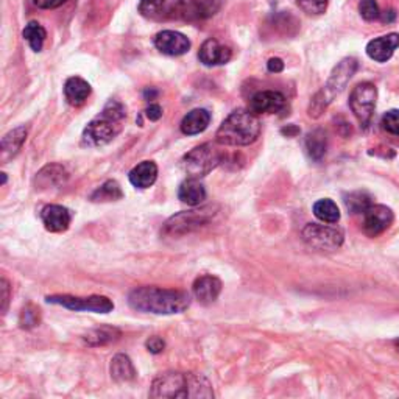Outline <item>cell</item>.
<instances>
[{
	"label": "cell",
	"mask_w": 399,
	"mask_h": 399,
	"mask_svg": "<svg viewBox=\"0 0 399 399\" xmlns=\"http://www.w3.org/2000/svg\"><path fill=\"white\" fill-rule=\"evenodd\" d=\"M128 304L137 312L155 315L183 314L190 306V295L184 290L144 285L130 292Z\"/></svg>",
	"instance_id": "obj_1"
},
{
	"label": "cell",
	"mask_w": 399,
	"mask_h": 399,
	"mask_svg": "<svg viewBox=\"0 0 399 399\" xmlns=\"http://www.w3.org/2000/svg\"><path fill=\"white\" fill-rule=\"evenodd\" d=\"M151 398H211L214 396L208 379L198 375L164 373L151 384Z\"/></svg>",
	"instance_id": "obj_2"
},
{
	"label": "cell",
	"mask_w": 399,
	"mask_h": 399,
	"mask_svg": "<svg viewBox=\"0 0 399 399\" xmlns=\"http://www.w3.org/2000/svg\"><path fill=\"white\" fill-rule=\"evenodd\" d=\"M261 135V122L251 111L237 110L225 119L217 130L216 141L226 147H245L257 141Z\"/></svg>",
	"instance_id": "obj_3"
},
{
	"label": "cell",
	"mask_w": 399,
	"mask_h": 399,
	"mask_svg": "<svg viewBox=\"0 0 399 399\" xmlns=\"http://www.w3.org/2000/svg\"><path fill=\"white\" fill-rule=\"evenodd\" d=\"M126 117L123 106L110 100L102 111V114L91 121L83 131V142L89 147H100L111 142L122 130V122Z\"/></svg>",
	"instance_id": "obj_4"
},
{
	"label": "cell",
	"mask_w": 399,
	"mask_h": 399,
	"mask_svg": "<svg viewBox=\"0 0 399 399\" xmlns=\"http://www.w3.org/2000/svg\"><path fill=\"white\" fill-rule=\"evenodd\" d=\"M359 63L354 58H345L338 63L334 70L331 72V77L326 84L322 88V91H318L315 97L312 98L310 106H309V116L312 119H318L326 108L334 102V98L338 97L343 92V89L347 88V84L349 83V80L354 77L357 72Z\"/></svg>",
	"instance_id": "obj_5"
},
{
	"label": "cell",
	"mask_w": 399,
	"mask_h": 399,
	"mask_svg": "<svg viewBox=\"0 0 399 399\" xmlns=\"http://www.w3.org/2000/svg\"><path fill=\"white\" fill-rule=\"evenodd\" d=\"M216 206H203L200 209L183 211L179 214L170 217L164 223L163 234L164 236H184L189 232L202 228L203 225L208 223L212 217L216 216Z\"/></svg>",
	"instance_id": "obj_6"
},
{
	"label": "cell",
	"mask_w": 399,
	"mask_h": 399,
	"mask_svg": "<svg viewBox=\"0 0 399 399\" xmlns=\"http://www.w3.org/2000/svg\"><path fill=\"white\" fill-rule=\"evenodd\" d=\"M222 161V155L212 144L198 145L183 158V169L189 178H203Z\"/></svg>",
	"instance_id": "obj_7"
},
{
	"label": "cell",
	"mask_w": 399,
	"mask_h": 399,
	"mask_svg": "<svg viewBox=\"0 0 399 399\" xmlns=\"http://www.w3.org/2000/svg\"><path fill=\"white\" fill-rule=\"evenodd\" d=\"M49 304L63 306L66 309L75 312H92V314H110L114 310V303L108 296H72V295H49L45 296Z\"/></svg>",
	"instance_id": "obj_8"
},
{
	"label": "cell",
	"mask_w": 399,
	"mask_h": 399,
	"mask_svg": "<svg viewBox=\"0 0 399 399\" xmlns=\"http://www.w3.org/2000/svg\"><path fill=\"white\" fill-rule=\"evenodd\" d=\"M376 98H377V89L373 83H361L352 89L349 96V106L351 111L354 112L356 119L363 128L371 123L373 119V112L376 108Z\"/></svg>",
	"instance_id": "obj_9"
},
{
	"label": "cell",
	"mask_w": 399,
	"mask_h": 399,
	"mask_svg": "<svg viewBox=\"0 0 399 399\" xmlns=\"http://www.w3.org/2000/svg\"><path fill=\"white\" fill-rule=\"evenodd\" d=\"M303 239L312 248L320 251H334L342 247L343 232L328 225L309 223L304 226Z\"/></svg>",
	"instance_id": "obj_10"
},
{
	"label": "cell",
	"mask_w": 399,
	"mask_h": 399,
	"mask_svg": "<svg viewBox=\"0 0 399 399\" xmlns=\"http://www.w3.org/2000/svg\"><path fill=\"white\" fill-rule=\"evenodd\" d=\"M220 10V0H178L174 16L195 22L214 16Z\"/></svg>",
	"instance_id": "obj_11"
},
{
	"label": "cell",
	"mask_w": 399,
	"mask_h": 399,
	"mask_svg": "<svg viewBox=\"0 0 399 399\" xmlns=\"http://www.w3.org/2000/svg\"><path fill=\"white\" fill-rule=\"evenodd\" d=\"M393 220V212L387 206L371 204L362 214V228L368 237H377L390 228Z\"/></svg>",
	"instance_id": "obj_12"
},
{
	"label": "cell",
	"mask_w": 399,
	"mask_h": 399,
	"mask_svg": "<svg viewBox=\"0 0 399 399\" xmlns=\"http://www.w3.org/2000/svg\"><path fill=\"white\" fill-rule=\"evenodd\" d=\"M155 47L169 57L184 55L190 50V41L183 33L174 30L159 31L155 36Z\"/></svg>",
	"instance_id": "obj_13"
},
{
	"label": "cell",
	"mask_w": 399,
	"mask_h": 399,
	"mask_svg": "<svg viewBox=\"0 0 399 399\" xmlns=\"http://www.w3.org/2000/svg\"><path fill=\"white\" fill-rule=\"evenodd\" d=\"M287 102L285 97L278 91H261L251 97L250 111L255 114H276L281 112Z\"/></svg>",
	"instance_id": "obj_14"
},
{
	"label": "cell",
	"mask_w": 399,
	"mask_h": 399,
	"mask_svg": "<svg viewBox=\"0 0 399 399\" xmlns=\"http://www.w3.org/2000/svg\"><path fill=\"white\" fill-rule=\"evenodd\" d=\"M232 57V52L229 47H225L217 39H206L202 44L198 52V58L204 66L208 68H214V66H222L229 63V59Z\"/></svg>",
	"instance_id": "obj_15"
},
{
	"label": "cell",
	"mask_w": 399,
	"mask_h": 399,
	"mask_svg": "<svg viewBox=\"0 0 399 399\" xmlns=\"http://www.w3.org/2000/svg\"><path fill=\"white\" fill-rule=\"evenodd\" d=\"M399 47L398 33H389V35L379 36L367 45V55L376 63H387L393 57L395 50Z\"/></svg>",
	"instance_id": "obj_16"
},
{
	"label": "cell",
	"mask_w": 399,
	"mask_h": 399,
	"mask_svg": "<svg viewBox=\"0 0 399 399\" xmlns=\"http://www.w3.org/2000/svg\"><path fill=\"white\" fill-rule=\"evenodd\" d=\"M41 220L50 232H64L70 226L72 216L68 208L61 204H47L41 211Z\"/></svg>",
	"instance_id": "obj_17"
},
{
	"label": "cell",
	"mask_w": 399,
	"mask_h": 399,
	"mask_svg": "<svg viewBox=\"0 0 399 399\" xmlns=\"http://www.w3.org/2000/svg\"><path fill=\"white\" fill-rule=\"evenodd\" d=\"M194 296L197 301L203 306H209L217 301L222 294V281L217 276L203 275L195 279L194 283Z\"/></svg>",
	"instance_id": "obj_18"
},
{
	"label": "cell",
	"mask_w": 399,
	"mask_h": 399,
	"mask_svg": "<svg viewBox=\"0 0 399 399\" xmlns=\"http://www.w3.org/2000/svg\"><path fill=\"white\" fill-rule=\"evenodd\" d=\"M158 178V165L153 161H142L128 174L130 183L137 189H149Z\"/></svg>",
	"instance_id": "obj_19"
},
{
	"label": "cell",
	"mask_w": 399,
	"mask_h": 399,
	"mask_svg": "<svg viewBox=\"0 0 399 399\" xmlns=\"http://www.w3.org/2000/svg\"><path fill=\"white\" fill-rule=\"evenodd\" d=\"M25 139H27L25 126H17V128L6 133L2 139V144H0V153H2L0 159H2L3 164L6 161H10L13 156L17 155V151L22 149Z\"/></svg>",
	"instance_id": "obj_20"
},
{
	"label": "cell",
	"mask_w": 399,
	"mask_h": 399,
	"mask_svg": "<svg viewBox=\"0 0 399 399\" xmlns=\"http://www.w3.org/2000/svg\"><path fill=\"white\" fill-rule=\"evenodd\" d=\"M91 96V84L80 77H70L64 84V97L72 106H82Z\"/></svg>",
	"instance_id": "obj_21"
},
{
	"label": "cell",
	"mask_w": 399,
	"mask_h": 399,
	"mask_svg": "<svg viewBox=\"0 0 399 399\" xmlns=\"http://www.w3.org/2000/svg\"><path fill=\"white\" fill-rule=\"evenodd\" d=\"M209 122H211V114L208 110H203V108L192 110L183 119L181 131L188 136L200 135V133H203L206 128H208Z\"/></svg>",
	"instance_id": "obj_22"
},
{
	"label": "cell",
	"mask_w": 399,
	"mask_h": 399,
	"mask_svg": "<svg viewBox=\"0 0 399 399\" xmlns=\"http://www.w3.org/2000/svg\"><path fill=\"white\" fill-rule=\"evenodd\" d=\"M178 198L189 206H198L206 200V189L197 178H189L178 189Z\"/></svg>",
	"instance_id": "obj_23"
},
{
	"label": "cell",
	"mask_w": 399,
	"mask_h": 399,
	"mask_svg": "<svg viewBox=\"0 0 399 399\" xmlns=\"http://www.w3.org/2000/svg\"><path fill=\"white\" fill-rule=\"evenodd\" d=\"M111 377L116 382H130L136 379V370L131 359L125 354H117L111 361Z\"/></svg>",
	"instance_id": "obj_24"
},
{
	"label": "cell",
	"mask_w": 399,
	"mask_h": 399,
	"mask_svg": "<svg viewBox=\"0 0 399 399\" xmlns=\"http://www.w3.org/2000/svg\"><path fill=\"white\" fill-rule=\"evenodd\" d=\"M68 178V174H66L64 167L58 164H52L44 167L41 172H39L36 176V184L39 188H52V186H58L64 183V179Z\"/></svg>",
	"instance_id": "obj_25"
},
{
	"label": "cell",
	"mask_w": 399,
	"mask_h": 399,
	"mask_svg": "<svg viewBox=\"0 0 399 399\" xmlns=\"http://www.w3.org/2000/svg\"><path fill=\"white\" fill-rule=\"evenodd\" d=\"M24 39L27 43H29L30 49L33 52H41L44 47V43H45V38H47V33H45V29L38 22H29L25 25V29L22 31Z\"/></svg>",
	"instance_id": "obj_26"
},
{
	"label": "cell",
	"mask_w": 399,
	"mask_h": 399,
	"mask_svg": "<svg viewBox=\"0 0 399 399\" xmlns=\"http://www.w3.org/2000/svg\"><path fill=\"white\" fill-rule=\"evenodd\" d=\"M314 216L324 223H337L340 220V211H338L337 204L329 198L318 200L314 204Z\"/></svg>",
	"instance_id": "obj_27"
},
{
	"label": "cell",
	"mask_w": 399,
	"mask_h": 399,
	"mask_svg": "<svg viewBox=\"0 0 399 399\" xmlns=\"http://www.w3.org/2000/svg\"><path fill=\"white\" fill-rule=\"evenodd\" d=\"M121 337V331L116 328H97L94 331L88 332L84 336V340L91 347H102V345H108L116 342Z\"/></svg>",
	"instance_id": "obj_28"
},
{
	"label": "cell",
	"mask_w": 399,
	"mask_h": 399,
	"mask_svg": "<svg viewBox=\"0 0 399 399\" xmlns=\"http://www.w3.org/2000/svg\"><path fill=\"white\" fill-rule=\"evenodd\" d=\"M306 149H308L309 156L314 161H322L326 153V135L323 130H315L309 133L306 139Z\"/></svg>",
	"instance_id": "obj_29"
},
{
	"label": "cell",
	"mask_w": 399,
	"mask_h": 399,
	"mask_svg": "<svg viewBox=\"0 0 399 399\" xmlns=\"http://www.w3.org/2000/svg\"><path fill=\"white\" fill-rule=\"evenodd\" d=\"M123 197V192L121 189V186H119L117 181L114 179H110V181L103 183L100 188L94 192V194L91 195L92 202H117V200H121Z\"/></svg>",
	"instance_id": "obj_30"
},
{
	"label": "cell",
	"mask_w": 399,
	"mask_h": 399,
	"mask_svg": "<svg viewBox=\"0 0 399 399\" xmlns=\"http://www.w3.org/2000/svg\"><path fill=\"white\" fill-rule=\"evenodd\" d=\"M345 204L351 214H363V211L371 206V197L367 192H351L345 195Z\"/></svg>",
	"instance_id": "obj_31"
},
{
	"label": "cell",
	"mask_w": 399,
	"mask_h": 399,
	"mask_svg": "<svg viewBox=\"0 0 399 399\" xmlns=\"http://www.w3.org/2000/svg\"><path fill=\"white\" fill-rule=\"evenodd\" d=\"M41 323V310L35 304H27L19 317V326L22 329H33Z\"/></svg>",
	"instance_id": "obj_32"
},
{
	"label": "cell",
	"mask_w": 399,
	"mask_h": 399,
	"mask_svg": "<svg viewBox=\"0 0 399 399\" xmlns=\"http://www.w3.org/2000/svg\"><path fill=\"white\" fill-rule=\"evenodd\" d=\"M167 0H141L139 2V13L144 17L156 19L163 15Z\"/></svg>",
	"instance_id": "obj_33"
},
{
	"label": "cell",
	"mask_w": 399,
	"mask_h": 399,
	"mask_svg": "<svg viewBox=\"0 0 399 399\" xmlns=\"http://www.w3.org/2000/svg\"><path fill=\"white\" fill-rule=\"evenodd\" d=\"M296 3L299 8H301L304 13L312 16H318L323 15L328 8L329 0H296Z\"/></svg>",
	"instance_id": "obj_34"
},
{
	"label": "cell",
	"mask_w": 399,
	"mask_h": 399,
	"mask_svg": "<svg viewBox=\"0 0 399 399\" xmlns=\"http://www.w3.org/2000/svg\"><path fill=\"white\" fill-rule=\"evenodd\" d=\"M359 13H361V16L368 22L377 21V19L381 17V10H379L376 0H361V3H359Z\"/></svg>",
	"instance_id": "obj_35"
},
{
	"label": "cell",
	"mask_w": 399,
	"mask_h": 399,
	"mask_svg": "<svg viewBox=\"0 0 399 399\" xmlns=\"http://www.w3.org/2000/svg\"><path fill=\"white\" fill-rule=\"evenodd\" d=\"M382 128L393 136H399V110H390L382 116Z\"/></svg>",
	"instance_id": "obj_36"
},
{
	"label": "cell",
	"mask_w": 399,
	"mask_h": 399,
	"mask_svg": "<svg viewBox=\"0 0 399 399\" xmlns=\"http://www.w3.org/2000/svg\"><path fill=\"white\" fill-rule=\"evenodd\" d=\"M145 347L151 352V354H159V352H163L165 348V342L163 340L161 337H150L147 342H145Z\"/></svg>",
	"instance_id": "obj_37"
},
{
	"label": "cell",
	"mask_w": 399,
	"mask_h": 399,
	"mask_svg": "<svg viewBox=\"0 0 399 399\" xmlns=\"http://www.w3.org/2000/svg\"><path fill=\"white\" fill-rule=\"evenodd\" d=\"M66 0H33V3H35L38 8H43V10H53V8H58V6H61Z\"/></svg>",
	"instance_id": "obj_38"
},
{
	"label": "cell",
	"mask_w": 399,
	"mask_h": 399,
	"mask_svg": "<svg viewBox=\"0 0 399 399\" xmlns=\"http://www.w3.org/2000/svg\"><path fill=\"white\" fill-rule=\"evenodd\" d=\"M145 112H147V117L150 119V121H159V119L163 117V108L159 105L156 103H151L147 110H145Z\"/></svg>",
	"instance_id": "obj_39"
},
{
	"label": "cell",
	"mask_w": 399,
	"mask_h": 399,
	"mask_svg": "<svg viewBox=\"0 0 399 399\" xmlns=\"http://www.w3.org/2000/svg\"><path fill=\"white\" fill-rule=\"evenodd\" d=\"M10 303V284L5 278H2V312L5 314L6 309H8Z\"/></svg>",
	"instance_id": "obj_40"
},
{
	"label": "cell",
	"mask_w": 399,
	"mask_h": 399,
	"mask_svg": "<svg viewBox=\"0 0 399 399\" xmlns=\"http://www.w3.org/2000/svg\"><path fill=\"white\" fill-rule=\"evenodd\" d=\"M267 69L271 72V74H279V72H283V70H284L283 59H279V58H271V59H269Z\"/></svg>",
	"instance_id": "obj_41"
},
{
	"label": "cell",
	"mask_w": 399,
	"mask_h": 399,
	"mask_svg": "<svg viewBox=\"0 0 399 399\" xmlns=\"http://www.w3.org/2000/svg\"><path fill=\"white\" fill-rule=\"evenodd\" d=\"M379 21L382 24H391L396 21V11L395 10H387L381 13V17H379Z\"/></svg>",
	"instance_id": "obj_42"
},
{
	"label": "cell",
	"mask_w": 399,
	"mask_h": 399,
	"mask_svg": "<svg viewBox=\"0 0 399 399\" xmlns=\"http://www.w3.org/2000/svg\"><path fill=\"white\" fill-rule=\"evenodd\" d=\"M283 133L287 136H292V133H298V128H295V126H289V128H284Z\"/></svg>",
	"instance_id": "obj_43"
},
{
	"label": "cell",
	"mask_w": 399,
	"mask_h": 399,
	"mask_svg": "<svg viewBox=\"0 0 399 399\" xmlns=\"http://www.w3.org/2000/svg\"><path fill=\"white\" fill-rule=\"evenodd\" d=\"M2 183H3V184L6 183V175H5V174H2Z\"/></svg>",
	"instance_id": "obj_44"
},
{
	"label": "cell",
	"mask_w": 399,
	"mask_h": 399,
	"mask_svg": "<svg viewBox=\"0 0 399 399\" xmlns=\"http://www.w3.org/2000/svg\"><path fill=\"white\" fill-rule=\"evenodd\" d=\"M395 347H396V349H398V351H399V338H398V340H396V342H395Z\"/></svg>",
	"instance_id": "obj_45"
}]
</instances>
